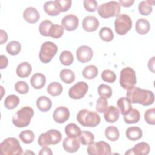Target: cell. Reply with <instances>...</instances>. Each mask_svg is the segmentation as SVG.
Wrapping results in <instances>:
<instances>
[{
	"instance_id": "cell-1",
	"label": "cell",
	"mask_w": 155,
	"mask_h": 155,
	"mask_svg": "<svg viewBox=\"0 0 155 155\" xmlns=\"http://www.w3.org/2000/svg\"><path fill=\"white\" fill-rule=\"evenodd\" d=\"M127 97L131 103H138L143 106L150 105L154 101V95L151 91L134 86L127 90Z\"/></svg>"
},
{
	"instance_id": "cell-2",
	"label": "cell",
	"mask_w": 155,
	"mask_h": 155,
	"mask_svg": "<svg viewBox=\"0 0 155 155\" xmlns=\"http://www.w3.org/2000/svg\"><path fill=\"white\" fill-rule=\"evenodd\" d=\"M34 115L33 110L28 106L19 110L13 116L12 122L16 127L23 128L28 126Z\"/></svg>"
},
{
	"instance_id": "cell-3",
	"label": "cell",
	"mask_w": 155,
	"mask_h": 155,
	"mask_svg": "<svg viewBox=\"0 0 155 155\" xmlns=\"http://www.w3.org/2000/svg\"><path fill=\"white\" fill-rule=\"evenodd\" d=\"M76 118L81 125L88 127H95L101 121V117L97 113L86 109L80 110Z\"/></svg>"
},
{
	"instance_id": "cell-4",
	"label": "cell",
	"mask_w": 155,
	"mask_h": 155,
	"mask_svg": "<svg viewBox=\"0 0 155 155\" xmlns=\"http://www.w3.org/2000/svg\"><path fill=\"white\" fill-rule=\"evenodd\" d=\"M2 155L22 154V149L19 140L15 137H8L0 144Z\"/></svg>"
},
{
	"instance_id": "cell-5",
	"label": "cell",
	"mask_w": 155,
	"mask_h": 155,
	"mask_svg": "<svg viewBox=\"0 0 155 155\" xmlns=\"http://www.w3.org/2000/svg\"><path fill=\"white\" fill-rule=\"evenodd\" d=\"M62 139L61 132L57 130L51 129L41 134L38 143L41 147H47L50 145H56Z\"/></svg>"
},
{
	"instance_id": "cell-6",
	"label": "cell",
	"mask_w": 155,
	"mask_h": 155,
	"mask_svg": "<svg viewBox=\"0 0 155 155\" xmlns=\"http://www.w3.org/2000/svg\"><path fill=\"white\" fill-rule=\"evenodd\" d=\"M120 11V4L117 1H110L101 4L97 9L98 13L102 18H109L110 17L117 16Z\"/></svg>"
},
{
	"instance_id": "cell-7",
	"label": "cell",
	"mask_w": 155,
	"mask_h": 155,
	"mask_svg": "<svg viewBox=\"0 0 155 155\" xmlns=\"http://www.w3.org/2000/svg\"><path fill=\"white\" fill-rule=\"evenodd\" d=\"M119 83L120 86L125 90L134 87L136 84L135 71L130 67L124 68L120 73Z\"/></svg>"
},
{
	"instance_id": "cell-8",
	"label": "cell",
	"mask_w": 155,
	"mask_h": 155,
	"mask_svg": "<svg viewBox=\"0 0 155 155\" xmlns=\"http://www.w3.org/2000/svg\"><path fill=\"white\" fill-rule=\"evenodd\" d=\"M58 51L57 45L50 41L44 42L40 49L39 59L43 63L50 62Z\"/></svg>"
},
{
	"instance_id": "cell-9",
	"label": "cell",
	"mask_w": 155,
	"mask_h": 155,
	"mask_svg": "<svg viewBox=\"0 0 155 155\" xmlns=\"http://www.w3.org/2000/svg\"><path fill=\"white\" fill-rule=\"evenodd\" d=\"M131 19L126 14L119 15L114 21L115 31L119 35H125L131 30Z\"/></svg>"
},
{
	"instance_id": "cell-10",
	"label": "cell",
	"mask_w": 155,
	"mask_h": 155,
	"mask_svg": "<svg viewBox=\"0 0 155 155\" xmlns=\"http://www.w3.org/2000/svg\"><path fill=\"white\" fill-rule=\"evenodd\" d=\"M87 151L89 155H109L111 154L110 145L104 141L92 142L89 144Z\"/></svg>"
},
{
	"instance_id": "cell-11",
	"label": "cell",
	"mask_w": 155,
	"mask_h": 155,
	"mask_svg": "<svg viewBox=\"0 0 155 155\" xmlns=\"http://www.w3.org/2000/svg\"><path fill=\"white\" fill-rule=\"evenodd\" d=\"M88 89V86L85 82H79L71 87L68 91L69 97L73 99H80L84 97Z\"/></svg>"
},
{
	"instance_id": "cell-12",
	"label": "cell",
	"mask_w": 155,
	"mask_h": 155,
	"mask_svg": "<svg viewBox=\"0 0 155 155\" xmlns=\"http://www.w3.org/2000/svg\"><path fill=\"white\" fill-rule=\"evenodd\" d=\"M93 55L92 49L87 45H82L76 50V57L78 60L82 63L90 61Z\"/></svg>"
},
{
	"instance_id": "cell-13",
	"label": "cell",
	"mask_w": 155,
	"mask_h": 155,
	"mask_svg": "<svg viewBox=\"0 0 155 155\" xmlns=\"http://www.w3.org/2000/svg\"><path fill=\"white\" fill-rule=\"evenodd\" d=\"M62 26L67 31H73L77 28L79 25V19L74 15L69 14L65 16L61 21Z\"/></svg>"
},
{
	"instance_id": "cell-14",
	"label": "cell",
	"mask_w": 155,
	"mask_h": 155,
	"mask_svg": "<svg viewBox=\"0 0 155 155\" xmlns=\"http://www.w3.org/2000/svg\"><path fill=\"white\" fill-rule=\"evenodd\" d=\"M70 117L69 110L64 106L58 107L55 109L53 114L54 120L57 123L62 124L66 122Z\"/></svg>"
},
{
	"instance_id": "cell-15",
	"label": "cell",
	"mask_w": 155,
	"mask_h": 155,
	"mask_svg": "<svg viewBox=\"0 0 155 155\" xmlns=\"http://www.w3.org/2000/svg\"><path fill=\"white\" fill-rule=\"evenodd\" d=\"M99 26L98 19L93 16H87L82 21L83 29L88 32H93L96 31Z\"/></svg>"
},
{
	"instance_id": "cell-16",
	"label": "cell",
	"mask_w": 155,
	"mask_h": 155,
	"mask_svg": "<svg viewBox=\"0 0 155 155\" xmlns=\"http://www.w3.org/2000/svg\"><path fill=\"white\" fill-rule=\"evenodd\" d=\"M64 149L68 153H75L80 147V142L78 137L71 138L69 137H65L62 143Z\"/></svg>"
},
{
	"instance_id": "cell-17",
	"label": "cell",
	"mask_w": 155,
	"mask_h": 155,
	"mask_svg": "<svg viewBox=\"0 0 155 155\" xmlns=\"http://www.w3.org/2000/svg\"><path fill=\"white\" fill-rule=\"evenodd\" d=\"M150 151V145L144 142H140L132 148L125 152V154H136V155H147Z\"/></svg>"
},
{
	"instance_id": "cell-18",
	"label": "cell",
	"mask_w": 155,
	"mask_h": 155,
	"mask_svg": "<svg viewBox=\"0 0 155 155\" xmlns=\"http://www.w3.org/2000/svg\"><path fill=\"white\" fill-rule=\"evenodd\" d=\"M104 113L105 120L108 122L114 123L119 119V111L118 108L114 105H110L108 107Z\"/></svg>"
},
{
	"instance_id": "cell-19",
	"label": "cell",
	"mask_w": 155,
	"mask_h": 155,
	"mask_svg": "<svg viewBox=\"0 0 155 155\" xmlns=\"http://www.w3.org/2000/svg\"><path fill=\"white\" fill-rule=\"evenodd\" d=\"M23 17L27 22L34 24L38 22L40 18V15L38 11L35 8L30 7L24 11Z\"/></svg>"
},
{
	"instance_id": "cell-20",
	"label": "cell",
	"mask_w": 155,
	"mask_h": 155,
	"mask_svg": "<svg viewBox=\"0 0 155 155\" xmlns=\"http://www.w3.org/2000/svg\"><path fill=\"white\" fill-rule=\"evenodd\" d=\"M30 83L34 88L41 89L46 83L45 76L40 73H35L32 76L30 79Z\"/></svg>"
},
{
	"instance_id": "cell-21",
	"label": "cell",
	"mask_w": 155,
	"mask_h": 155,
	"mask_svg": "<svg viewBox=\"0 0 155 155\" xmlns=\"http://www.w3.org/2000/svg\"><path fill=\"white\" fill-rule=\"evenodd\" d=\"M32 68L31 65L27 62H23L19 64L16 68V74L21 78H27L31 73Z\"/></svg>"
},
{
	"instance_id": "cell-22",
	"label": "cell",
	"mask_w": 155,
	"mask_h": 155,
	"mask_svg": "<svg viewBox=\"0 0 155 155\" xmlns=\"http://www.w3.org/2000/svg\"><path fill=\"white\" fill-rule=\"evenodd\" d=\"M38 108L42 112H47L50 110L52 106V102L50 98L45 96H42L36 101Z\"/></svg>"
},
{
	"instance_id": "cell-23",
	"label": "cell",
	"mask_w": 155,
	"mask_h": 155,
	"mask_svg": "<svg viewBox=\"0 0 155 155\" xmlns=\"http://www.w3.org/2000/svg\"><path fill=\"white\" fill-rule=\"evenodd\" d=\"M44 10L50 16H57L61 12L56 1L45 2L44 4Z\"/></svg>"
},
{
	"instance_id": "cell-24",
	"label": "cell",
	"mask_w": 155,
	"mask_h": 155,
	"mask_svg": "<svg viewBox=\"0 0 155 155\" xmlns=\"http://www.w3.org/2000/svg\"><path fill=\"white\" fill-rule=\"evenodd\" d=\"M117 105L123 116L127 114L132 109L131 103L127 97L119 98L117 100Z\"/></svg>"
},
{
	"instance_id": "cell-25",
	"label": "cell",
	"mask_w": 155,
	"mask_h": 155,
	"mask_svg": "<svg viewBox=\"0 0 155 155\" xmlns=\"http://www.w3.org/2000/svg\"><path fill=\"white\" fill-rule=\"evenodd\" d=\"M135 29L137 33L140 35L147 34L150 29V23L145 19H139L136 22Z\"/></svg>"
},
{
	"instance_id": "cell-26",
	"label": "cell",
	"mask_w": 155,
	"mask_h": 155,
	"mask_svg": "<svg viewBox=\"0 0 155 155\" xmlns=\"http://www.w3.org/2000/svg\"><path fill=\"white\" fill-rule=\"evenodd\" d=\"M127 137L133 141H135L140 139L142 136V131L138 127H128L126 130Z\"/></svg>"
},
{
	"instance_id": "cell-27",
	"label": "cell",
	"mask_w": 155,
	"mask_h": 155,
	"mask_svg": "<svg viewBox=\"0 0 155 155\" xmlns=\"http://www.w3.org/2000/svg\"><path fill=\"white\" fill-rule=\"evenodd\" d=\"M65 132L67 137L71 138L78 137L81 133L80 128L74 123H70L66 125Z\"/></svg>"
},
{
	"instance_id": "cell-28",
	"label": "cell",
	"mask_w": 155,
	"mask_h": 155,
	"mask_svg": "<svg viewBox=\"0 0 155 155\" xmlns=\"http://www.w3.org/2000/svg\"><path fill=\"white\" fill-rule=\"evenodd\" d=\"M154 1H141L138 6V10L139 13L145 16L150 15L152 12V5L154 4Z\"/></svg>"
},
{
	"instance_id": "cell-29",
	"label": "cell",
	"mask_w": 155,
	"mask_h": 155,
	"mask_svg": "<svg viewBox=\"0 0 155 155\" xmlns=\"http://www.w3.org/2000/svg\"><path fill=\"white\" fill-rule=\"evenodd\" d=\"M140 117L139 111L135 108H132L127 114L124 116V121L127 124L137 123L139 121Z\"/></svg>"
},
{
	"instance_id": "cell-30",
	"label": "cell",
	"mask_w": 155,
	"mask_h": 155,
	"mask_svg": "<svg viewBox=\"0 0 155 155\" xmlns=\"http://www.w3.org/2000/svg\"><path fill=\"white\" fill-rule=\"evenodd\" d=\"M78 139L81 143L84 145H88L94 140V136L93 134L88 131H82L78 136Z\"/></svg>"
},
{
	"instance_id": "cell-31",
	"label": "cell",
	"mask_w": 155,
	"mask_h": 155,
	"mask_svg": "<svg viewBox=\"0 0 155 155\" xmlns=\"http://www.w3.org/2000/svg\"><path fill=\"white\" fill-rule=\"evenodd\" d=\"M60 78L65 84H71L75 80L74 72L70 69H63L60 72Z\"/></svg>"
},
{
	"instance_id": "cell-32",
	"label": "cell",
	"mask_w": 155,
	"mask_h": 155,
	"mask_svg": "<svg viewBox=\"0 0 155 155\" xmlns=\"http://www.w3.org/2000/svg\"><path fill=\"white\" fill-rule=\"evenodd\" d=\"M64 28L60 25L54 24H52L48 31V36H50L53 38L58 39L61 38L64 33Z\"/></svg>"
},
{
	"instance_id": "cell-33",
	"label": "cell",
	"mask_w": 155,
	"mask_h": 155,
	"mask_svg": "<svg viewBox=\"0 0 155 155\" xmlns=\"http://www.w3.org/2000/svg\"><path fill=\"white\" fill-rule=\"evenodd\" d=\"M98 74L97 68L93 65H90L85 67L82 71V75L84 78L88 79H92L95 78Z\"/></svg>"
},
{
	"instance_id": "cell-34",
	"label": "cell",
	"mask_w": 155,
	"mask_h": 155,
	"mask_svg": "<svg viewBox=\"0 0 155 155\" xmlns=\"http://www.w3.org/2000/svg\"><path fill=\"white\" fill-rule=\"evenodd\" d=\"M105 136L108 140L111 141H116L119 137V130L116 127L109 126L105 129Z\"/></svg>"
},
{
	"instance_id": "cell-35",
	"label": "cell",
	"mask_w": 155,
	"mask_h": 155,
	"mask_svg": "<svg viewBox=\"0 0 155 155\" xmlns=\"http://www.w3.org/2000/svg\"><path fill=\"white\" fill-rule=\"evenodd\" d=\"M47 90L48 93L50 95L53 96H56L60 95L62 93L63 91V87L60 83L53 82L48 85Z\"/></svg>"
},
{
	"instance_id": "cell-36",
	"label": "cell",
	"mask_w": 155,
	"mask_h": 155,
	"mask_svg": "<svg viewBox=\"0 0 155 155\" xmlns=\"http://www.w3.org/2000/svg\"><path fill=\"white\" fill-rule=\"evenodd\" d=\"M21 50V44L16 41H12L8 42L6 46V50L8 54L15 56L19 53Z\"/></svg>"
},
{
	"instance_id": "cell-37",
	"label": "cell",
	"mask_w": 155,
	"mask_h": 155,
	"mask_svg": "<svg viewBox=\"0 0 155 155\" xmlns=\"http://www.w3.org/2000/svg\"><path fill=\"white\" fill-rule=\"evenodd\" d=\"M19 103V98L15 94L8 95L4 101L5 107L9 110H12L16 108Z\"/></svg>"
},
{
	"instance_id": "cell-38",
	"label": "cell",
	"mask_w": 155,
	"mask_h": 155,
	"mask_svg": "<svg viewBox=\"0 0 155 155\" xmlns=\"http://www.w3.org/2000/svg\"><path fill=\"white\" fill-rule=\"evenodd\" d=\"M99 36L105 42H110L113 39L114 34L111 28L107 27H102L99 31Z\"/></svg>"
},
{
	"instance_id": "cell-39",
	"label": "cell",
	"mask_w": 155,
	"mask_h": 155,
	"mask_svg": "<svg viewBox=\"0 0 155 155\" xmlns=\"http://www.w3.org/2000/svg\"><path fill=\"white\" fill-rule=\"evenodd\" d=\"M19 137L22 142L25 144H29L33 142L35 139V134L31 130H27L20 133Z\"/></svg>"
},
{
	"instance_id": "cell-40",
	"label": "cell",
	"mask_w": 155,
	"mask_h": 155,
	"mask_svg": "<svg viewBox=\"0 0 155 155\" xmlns=\"http://www.w3.org/2000/svg\"><path fill=\"white\" fill-rule=\"evenodd\" d=\"M59 60L64 65H70L73 62V55L69 51H63L59 56Z\"/></svg>"
},
{
	"instance_id": "cell-41",
	"label": "cell",
	"mask_w": 155,
	"mask_h": 155,
	"mask_svg": "<svg viewBox=\"0 0 155 155\" xmlns=\"http://www.w3.org/2000/svg\"><path fill=\"white\" fill-rule=\"evenodd\" d=\"M97 91L101 97H104L107 99L110 98L112 95L111 88L106 84H101L98 87Z\"/></svg>"
},
{
	"instance_id": "cell-42",
	"label": "cell",
	"mask_w": 155,
	"mask_h": 155,
	"mask_svg": "<svg viewBox=\"0 0 155 155\" xmlns=\"http://www.w3.org/2000/svg\"><path fill=\"white\" fill-rule=\"evenodd\" d=\"M101 78L104 81L108 83H113L116 79V76L115 73L113 71L108 69L104 70L102 72Z\"/></svg>"
},
{
	"instance_id": "cell-43",
	"label": "cell",
	"mask_w": 155,
	"mask_h": 155,
	"mask_svg": "<svg viewBox=\"0 0 155 155\" xmlns=\"http://www.w3.org/2000/svg\"><path fill=\"white\" fill-rule=\"evenodd\" d=\"M52 24L53 23L51 21L49 20H44L42 21L39 27V31L41 35L44 36H48V31Z\"/></svg>"
},
{
	"instance_id": "cell-44",
	"label": "cell",
	"mask_w": 155,
	"mask_h": 155,
	"mask_svg": "<svg viewBox=\"0 0 155 155\" xmlns=\"http://www.w3.org/2000/svg\"><path fill=\"white\" fill-rule=\"evenodd\" d=\"M15 88L18 93L22 94L27 93L29 90V87L27 83L22 81H18L15 84Z\"/></svg>"
},
{
	"instance_id": "cell-45",
	"label": "cell",
	"mask_w": 155,
	"mask_h": 155,
	"mask_svg": "<svg viewBox=\"0 0 155 155\" xmlns=\"http://www.w3.org/2000/svg\"><path fill=\"white\" fill-rule=\"evenodd\" d=\"M108 107V102L107 99L100 97L96 102V111L99 113H104Z\"/></svg>"
},
{
	"instance_id": "cell-46",
	"label": "cell",
	"mask_w": 155,
	"mask_h": 155,
	"mask_svg": "<svg viewBox=\"0 0 155 155\" xmlns=\"http://www.w3.org/2000/svg\"><path fill=\"white\" fill-rule=\"evenodd\" d=\"M154 108H152L147 110L144 114V118L145 121L150 124L154 125L155 124V115H154Z\"/></svg>"
},
{
	"instance_id": "cell-47",
	"label": "cell",
	"mask_w": 155,
	"mask_h": 155,
	"mask_svg": "<svg viewBox=\"0 0 155 155\" xmlns=\"http://www.w3.org/2000/svg\"><path fill=\"white\" fill-rule=\"evenodd\" d=\"M83 3L85 10L90 12H94L97 8V2L95 0H84Z\"/></svg>"
},
{
	"instance_id": "cell-48",
	"label": "cell",
	"mask_w": 155,
	"mask_h": 155,
	"mask_svg": "<svg viewBox=\"0 0 155 155\" xmlns=\"http://www.w3.org/2000/svg\"><path fill=\"white\" fill-rule=\"evenodd\" d=\"M56 2L61 12L67 11L71 6V0H56Z\"/></svg>"
},
{
	"instance_id": "cell-49",
	"label": "cell",
	"mask_w": 155,
	"mask_h": 155,
	"mask_svg": "<svg viewBox=\"0 0 155 155\" xmlns=\"http://www.w3.org/2000/svg\"><path fill=\"white\" fill-rule=\"evenodd\" d=\"M8 65V59L4 55H1L0 56V68L4 69L7 67Z\"/></svg>"
},
{
	"instance_id": "cell-50",
	"label": "cell",
	"mask_w": 155,
	"mask_h": 155,
	"mask_svg": "<svg viewBox=\"0 0 155 155\" xmlns=\"http://www.w3.org/2000/svg\"><path fill=\"white\" fill-rule=\"evenodd\" d=\"M134 1L133 0H119V3L120 4V5H121L122 6L124 7H130L133 5V4L134 3Z\"/></svg>"
},
{
	"instance_id": "cell-51",
	"label": "cell",
	"mask_w": 155,
	"mask_h": 155,
	"mask_svg": "<svg viewBox=\"0 0 155 155\" xmlns=\"http://www.w3.org/2000/svg\"><path fill=\"white\" fill-rule=\"evenodd\" d=\"M53 154L50 148L47 147H43V148L40 150L39 152V154H47V155H51Z\"/></svg>"
},
{
	"instance_id": "cell-52",
	"label": "cell",
	"mask_w": 155,
	"mask_h": 155,
	"mask_svg": "<svg viewBox=\"0 0 155 155\" xmlns=\"http://www.w3.org/2000/svg\"><path fill=\"white\" fill-rule=\"evenodd\" d=\"M8 39V35L7 33L3 30H1V44L6 42Z\"/></svg>"
},
{
	"instance_id": "cell-53",
	"label": "cell",
	"mask_w": 155,
	"mask_h": 155,
	"mask_svg": "<svg viewBox=\"0 0 155 155\" xmlns=\"http://www.w3.org/2000/svg\"><path fill=\"white\" fill-rule=\"evenodd\" d=\"M148 66L149 68V70H151L153 73L154 72V57H153L151 59L149 60Z\"/></svg>"
}]
</instances>
